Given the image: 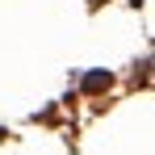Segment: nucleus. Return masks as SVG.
Returning <instances> with one entry per match:
<instances>
[{
	"mask_svg": "<svg viewBox=\"0 0 155 155\" xmlns=\"http://www.w3.org/2000/svg\"><path fill=\"white\" fill-rule=\"evenodd\" d=\"M105 84H109V76H105V71H92V76H84V88H88V92H97V88H105Z\"/></svg>",
	"mask_w": 155,
	"mask_h": 155,
	"instance_id": "f257e3e1",
	"label": "nucleus"
}]
</instances>
